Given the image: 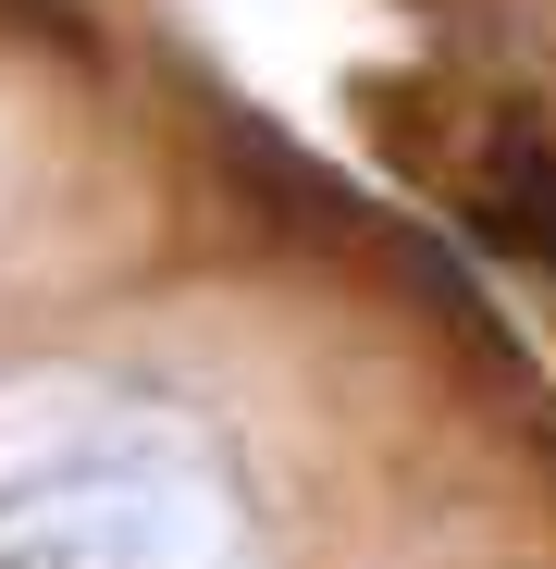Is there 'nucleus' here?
I'll use <instances>...</instances> for the list:
<instances>
[{"label": "nucleus", "mask_w": 556, "mask_h": 569, "mask_svg": "<svg viewBox=\"0 0 556 569\" xmlns=\"http://www.w3.org/2000/svg\"><path fill=\"white\" fill-rule=\"evenodd\" d=\"M247 496L223 446L161 397L0 409V569H235Z\"/></svg>", "instance_id": "obj_1"}]
</instances>
